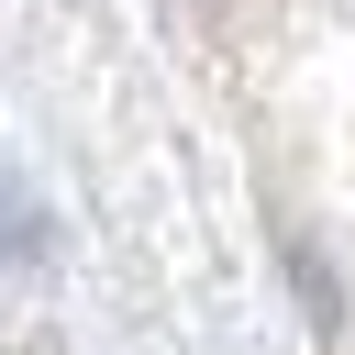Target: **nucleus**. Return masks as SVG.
Returning a JSON list of instances; mask_svg holds the SVG:
<instances>
[{
  "instance_id": "obj_1",
  "label": "nucleus",
  "mask_w": 355,
  "mask_h": 355,
  "mask_svg": "<svg viewBox=\"0 0 355 355\" xmlns=\"http://www.w3.org/2000/svg\"><path fill=\"white\" fill-rule=\"evenodd\" d=\"M55 255V222H44V200L22 189V166L0 155V266H44Z\"/></svg>"
},
{
  "instance_id": "obj_2",
  "label": "nucleus",
  "mask_w": 355,
  "mask_h": 355,
  "mask_svg": "<svg viewBox=\"0 0 355 355\" xmlns=\"http://www.w3.org/2000/svg\"><path fill=\"white\" fill-rule=\"evenodd\" d=\"M288 266H300V300H311V322L333 333V322H344V288H333V266H322L311 244H288Z\"/></svg>"
}]
</instances>
